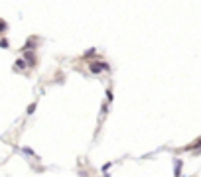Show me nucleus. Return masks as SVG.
Instances as JSON below:
<instances>
[{"instance_id":"nucleus-1","label":"nucleus","mask_w":201,"mask_h":177,"mask_svg":"<svg viewBox=\"0 0 201 177\" xmlns=\"http://www.w3.org/2000/svg\"><path fill=\"white\" fill-rule=\"evenodd\" d=\"M91 73H101V71H108V63L105 61H95V63H89Z\"/></svg>"},{"instance_id":"nucleus-5","label":"nucleus","mask_w":201,"mask_h":177,"mask_svg":"<svg viewBox=\"0 0 201 177\" xmlns=\"http://www.w3.org/2000/svg\"><path fill=\"white\" fill-rule=\"evenodd\" d=\"M91 55H95V47H91V49H87V51L83 53V57H91Z\"/></svg>"},{"instance_id":"nucleus-7","label":"nucleus","mask_w":201,"mask_h":177,"mask_svg":"<svg viewBox=\"0 0 201 177\" xmlns=\"http://www.w3.org/2000/svg\"><path fill=\"white\" fill-rule=\"evenodd\" d=\"M0 47H8V39H0Z\"/></svg>"},{"instance_id":"nucleus-2","label":"nucleus","mask_w":201,"mask_h":177,"mask_svg":"<svg viewBox=\"0 0 201 177\" xmlns=\"http://www.w3.org/2000/svg\"><path fill=\"white\" fill-rule=\"evenodd\" d=\"M26 67H28V63H26V59H18V61H16V69H18V71H24V69H26Z\"/></svg>"},{"instance_id":"nucleus-8","label":"nucleus","mask_w":201,"mask_h":177,"mask_svg":"<svg viewBox=\"0 0 201 177\" xmlns=\"http://www.w3.org/2000/svg\"><path fill=\"white\" fill-rule=\"evenodd\" d=\"M34 110H36V104H30V106H28V114H32Z\"/></svg>"},{"instance_id":"nucleus-4","label":"nucleus","mask_w":201,"mask_h":177,"mask_svg":"<svg viewBox=\"0 0 201 177\" xmlns=\"http://www.w3.org/2000/svg\"><path fill=\"white\" fill-rule=\"evenodd\" d=\"M179 171H182V161H176V177H179Z\"/></svg>"},{"instance_id":"nucleus-3","label":"nucleus","mask_w":201,"mask_h":177,"mask_svg":"<svg viewBox=\"0 0 201 177\" xmlns=\"http://www.w3.org/2000/svg\"><path fill=\"white\" fill-rule=\"evenodd\" d=\"M197 148H201V138L195 142V144H191V146H187V149H197Z\"/></svg>"},{"instance_id":"nucleus-6","label":"nucleus","mask_w":201,"mask_h":177,"mask_svg":"<svg viewBox=\"0 0 201 177\" xmlns=\"http://www.w3.org/2000/svg\"><path fill=\"white\" fill-rule=\"evenodd\" d=\"M6 30H8V24L4 20H0V32H6Z\"/></svg>"}]
</instances>
